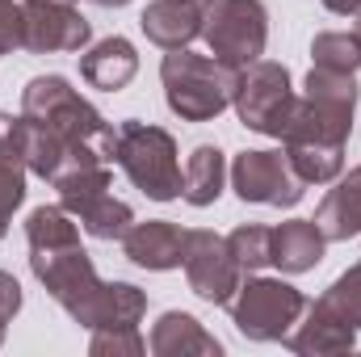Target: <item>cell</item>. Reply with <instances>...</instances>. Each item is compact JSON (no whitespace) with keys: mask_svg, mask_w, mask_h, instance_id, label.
Segmentation results:
<instances>
[{"mask_svg":"<svg viewBox=\"0 0 361 357\" xmlns=\"http://www.w3.org/2000/svg\"><path fill=\"white\" fill-rule=\"evenodd\" d=\"M21 131H25V118H13V114L0 109V156L4 160L21 164Z\"/></svg>","mask_w":361,"mask_h":357,"instance_id":"cell-31","label":"cell"},{"mask_svg":"<svg viewBox=\"0 0 361 357\" xmlns=\"http://www.w3.org/2000/svg\"><path fill=\"white\" fill-rule=\"evenodd\" d=\"M63 4H72V0H63Z\"/></svg>","mask_w":361,"mask_h":357,"instance_id":"cell-38","label":"cell"},{"mask_svg":"<svg viewBox=\"0 0 361 357\" xmlns=\"http://www.w3.org/2000/svg\"><path fill=\"white\" fill-rule=\"evenodd\" d=\"M227 185V156L214 143H197L180 169V198L189 206H214Z\"/></svg>","mask_w":361,"mask_h":357,"instance_id":"cell-19","label":"cell"},{"mask_svg":"<svg viewBox=\"0 0 361 357\" xmlns=\"http://www.w3.org/2000/svg\"><path fill=\"white\" fill-rule=\"evenodd\" d=\"M189 4H197V8H206V4H214V0H189Z\"/></svg>","mask_w":361,"mask_h":357,"instance_id":"cell-35","label":"cell"},{"mask_svg":"<svg viewBox=\"0 0 361 357\" xmlns=\"http://www.w3.org/2000/svg\"><path fill=\"white\" fill-rule=\"evenodd\" d=\"M160 80H164V101L180 122H210L231 105L240 72L219 63L214 55H193L189 47H180L164 55Z\"/></svg>","mask_w":361,"mask_h":357,"instance_id":"cell-2","label":"cell"},{"mask_svg":"<svg viewBox=\"0 0 361 357\" xmlns=\"http://www.w3.org/2000/svg\"><path fill=\"white\" fill-rule=\"evenodd\" d=\"M227 311H231V324L240 337L269 345V341L290 337V328L307 311V298H302V290H294L281 277H248V282H240Z\"/></svg>","mask_w":361,"mask_h":357,"instance_id":"cell-5","label":"cell"},{"mask_svg":"<svg viewBox=\"0 0 361 357\" xmlns=\"http://www.w3.org/2000/svg\"><path fill=\"white\" fill-rule=\"evenodd\" d=\"M324 8L336 17H361V0H324Z\"/></svg>","mask_w":361,"mask_h":357,"instance_id":"cell-33","label":"cell"},{"mask_svg":"<svg viewBox=\"0 0 361 357\" xmlns=\"http://www.w3.org/2000/svg\"><path fill=\"white\" fill-rule=\"evenodd\" d=\"M76 219H80V227L89 231L92 240H118V244H122V236H126L130 223H135V210H130L122 198L105 193V198H97L92 206H85Z\"/></svg>","mask_w":361,"mask_h":357,"instance_id":"cell-25","label":"cell"},{"mask_svg":"<svg viewBox=\"0 0 361 357\" xmlns=\"http://www.w3.org/2000/svg\"><path fill=\"white\" fill-rule=\"evenodd\" d=\"M21 114L42 122L51 135H59L68 143V152H72V169L68 173L89 169V164H114L118 131L63 76H34L21 89Z\"/></svg>","mask_w":361,"mask_h":357,"instance_id":"cell-1","label":"cell"},{"mask_svg":"<svg viewBox=\"0 0 361 357\" xmlns=\"http://www.w3.org/2000/svg\"><path fill=\"white\" fill-rule=\"evenodd\" d=\"M80 240V223L76 214H68L63 206H34L25 219V244L30 248H51V244H72Z\"/></svg>","mask_w":361,"mask_h":357,"instance_id":"cell-23","label":"cell"},{"mask_svg":"<svg viewBox=\"0 0 361 357\" xmlns=\"http://www.w3.org/2000/svg\"><path fill=\"white\" fill-rule=\"evenodd\" d=\"M25 51L34 55H76L92 42V25L76 4L63 0H25Z\"/></svg>","mask_w":361,"mask_h":357,"instance_id":"cell-10","label":"cell"},{"mask_svg":"<svg viewBox=\"0 0 361 357\" xmlns=\"http://www.w3.org/2000/svg\"><path fill=\"white\" fill-rule=\"evenodd\" d=\"M180 269H185L189 290L197 298L214 303V307H227L235 298L240 282H244V269L235 265L227 240L214 236V231H206V227L185 231V261H180Z\"/></svg>","mask_w":361,"mask_h":357,"instance_id":"cell-9","label":"cell"},{"mask_svg":"<svg viewBox=\"0 0 361 357\" xmlns=\"http://www.w3.org/2000/svg\"><path fill=\"white\" fill-rule=\"evenodd\" d=\"M202 38L210 55L227 68H248L265 55L269 42V13L261 0H214L202 17Z\"/></svg>","mask_w":361,"mask_h":357,"instance_id":"cell-6","label":"cell"},{"mask_svg":"<svg viewBox=\"0 0 361 357\" xmlns=\"http://www.w3.org/2000/svg\"><path fill=\"white\" fill-rule=\"evenodd\" d=\"M281 152L290 156L294 173L307 185H332L345 173V147H315V143H281Z\"/></svg>","mask_w":361,"mask_h":357,"instance_id":"cell-21","label":"cell"},{"mask_svg":"<svg viewBox=\"0 0 361 357\" xmlns=\"http://www.w3.org/2000/svg\"><path fill=\"white\" fill-rule=\"evenodd\" d=\"M21 311V286H17V277L13 273H4L0 269V320L4 324H13V315Z\"/></svg>","mask_w":361,"mask_h":357,"instance_id":"cell-32","label":"cell"},{"mask_svg":"<svg viewBox=\"0 0 361 357\" xmlns=\"http://www.w3.org/2000/svg\"><path fill=\"white\" fill-rule=\"evenodd\" d=\"M147 349L156 357H219L223 353V345L189 315V311H164L156 324H152V341H147Z\"/></svg>","mask_w":361,"mask_h":357,"instance_id":"cell-17","label":"cell"},{"mask_svg":"<svg viewBox=\"0 0 361 357\" xmlns=\"http://www.w3.org/2000/svg\"><path fill=\"white\" fill-rule=\"evenodd\" d=\"M143 315H147V294L139 286H130V282H105L89 332H97V328H139Z\"/></svg>","mask_w":361,"mask_h":357,"instance_id":"cell-20","label":"cell"},{"mask_svg":"<svg viewBox=\"0 0 361 357\" xmlns=\"http://www.w3.org/2000/svg\"><path fill=\"white\" fill-rule=\"evenodd\" d=\"M122 253H126L130 265L169 273V269H180V261H185V231L169 219L130 223V231L122 236Z\"/></svg>","mask_w":361,"mask_h":357,"instance_id":"cell-12","label":"cell"},{"mask_svg":"<svg viewBox=\"0 0 361 357\" xmlns=\"http://www.w3.org/2000/svg\"><path fill=\"white\" fill-rule=\"evenodd\" d=\"M109 164H89V169H76V173H68V177L55 181V189H59V206L68 210V214H80L85 206H92L97 198H105L109 193Z\"/></svg>","mask_w":361,"mask_h":357,"instance_id":"cell-22","label":"cell"},{"mask_svg":"<svg viewBox=\"0 0 361 357\" xmlns=\"http://www.w3.org/2000/svg\"><path fill=\"white\" fill-rule=\"evenodd\" d=\"M0 345H4V320H0Z\"/></svg>","mask_w":361,"mask_h":357,"instance_id":"cell-36","label":"cell"},{"mask_svg":"<svg viewBox=\"0 0 361 357\" xmlns=\"http://www.w3.org/2000/svg\"><path fill=\"white\" fill-rule=\"evenodd\" d=\"M202 17H206V8H197L189 0H152L139 17V30L160 51H180L193 38H202Z\"/></svg>","mask_w":361,"mask_h":357,"instance_id":"cell-15","label":"cell"},{"mask_svg":"<svg viewBox=\"0 0 361 357\" xmlns=\"http://www.w3.org/2000/svg\"><path fill=\"white\" fill-rule=\"evenodd\" d=\"M114 164L130 177L139 193H147L152 202H173L180 198V160H177V139L164 126L126 118L118 126V147H114Z\"/></svg>","mask_w":361,"mask_h":357,"instance_id":"cell-3","label":"cell"},{"mask_svg":"<svg viewBox=\"0 0 361 357\" xmlns=\"http://www.w3.org/2000/svg\"><path fill=\"white\" fill-rule=\"evenodd\" d=\"M139 72V55H135V42L126 38H101L80 51V80L89 89H101V92H122Z\"/></svg>","mask_w":361,"mask_h":357,"instance_id":"cell-14","label":"cell"},{"mask_svg":"<svg viewBox=\"0 0 361 357\" xmlns=\"http://www.w3.org/2000/svg\"><path fill=\"white\" fill-rule=\"evenodd\" d=\"M147 349L139 328H97L89 337V353L92 357H139Z\"/></svg>","mask_w":361,"mask_h":357,"instance_id":"cell-29","label":"cell"},{"mask_svg":"<svg viewBox=\"0 0 361 357\" xmlns=\"http://www.w3.org/2000/svg\"><path fill=\"white\" fill-rule=\"evenodd\" d=\"M227 181L235 189L240 202H252V206H277V210H290L302 202L307 193V181L294 173L290 156L286 152H273V147H252V152H240L227 169Z\"/></svg>","mask_w":361,"mask_h":357,"instance_id":"cell-8","label":"cell"},{"mask_svg":"<svg viewBox=\"0 0 361 357\" xmlns=\"http://www.w3.org/2000/svg\"><path fill=\"white\" fill-rule=\"evenodd\" d=\"M21 202H25V164L0 156V240L8 236V223Z\"/></svg>","mask_w":361,"mask_h":357,"instance_id":"cell-28","label":"cell"},{"mask_svg":"<svg viewBox=\"0 0 361 357\" xmlns=\"http://www.w3.org/2000/svg\"><path fill=\"white\" fill-rule=\"evenodd\" d=\"M357 38H361V21H357Z\"/></svg>","mask_w":361,"mask_h":357,"instance_id":"cell-37","label":"cell"},{"mask_svg":"<svg viewBox=\"0 0 361 357\" xmlns=\"http://www.w3.org/2000/svg\"><path fill=\"white\" fill-rule=\"evenodd\" d=\"M315 307H324L328 315H336L341 324H349V328L361 332V261L345 269V273L315 298Z\"/></svg>","mask_w":361,"mask_h":357,"instance_id":"cell-26","label":"cell"},{"mask_svg":"<svg viewBox=\"0 0 361 357\" xmlns=\"http://www.w3.org/2000/svg\"><path fill=\"white\" fill-rule=\"evenodd\" d=\"M294 101L298 92L290 85V72L273 59H257L248 68H240V80H235V114L248 131L257 135H269V139H281L290 114H294Z\"/></svg>","mask_w":361,"mask_h":357,"instance_id":"cell-7","label":"cell"},{"mask_svg":"<svg viewBox=\"0 0 361 357\" xmlns=\"http://www.w3.org/2000/svg\"><path fill=\"white\" fill-rule=\"evenodd\" d=\"M25 47V8L17 0H0V55Z\"/></svg>","mask_w":361,"mask_h":357,"instance_id":"cell-30","label":"cell"},{"mask_svg":"<svg viewBox=\"0 0 361 357\" xmlns=\"http://www.w3.org/2000/svg\"><path fill=\"white\" fill-rule=\"evenodd\" d=\"M353 114L341 105H324L315 97H298L294 114L281 131V143H315V147H345L353 135Z\"/></svg>","mask_w":361,"mask_h":357,"instance_id":"cell-11","label":"cell"},{"mask_svg":"<svg viewBox=\"0 0 361 357\" xmlns=\"http://www.w3.org/2000/svg\"><path fill=\"white\" fill-rule=\"evenodd\" d=\"M92 4H101V8H122V4H130V0H92Z\"/></svg>","mask_w":361,"mask_h":357,"instance_id":"cell-34","label":"cell"},{"mask_svg":"<svg viewBox=\"0 0 361 357\" xmlns=\"http://www.w3.org/2000/svg\"><path fill=\"white\" fill-rule=\"evenodd\" d=\"M227 248L235 257V265L244 273H257V269L273 265V231L261 227V223H244L227 236Z\"/></svg>","mask_w":361,"mask_h":357,"instance_id":"cell-27","label":"cell"},{"mask_svg":"<svg viewBox=\"0 0 361 357\" xmlns=\"http://www.w3.org/2000/svg\"><path fill=\"white\" fill-rule=\"evenodd\" d=\"M328 240L315 227V219H286L281 227H273V265L281 273H307L324 261Z\"/></svg>","mask_w":361,"mask_h":357,"instance_id":"cell-18","label":"cell"},{"mask_svg":"<svg viewBox=\"0 0 361 357\" xmlns=\"http://www.w3.org/2000/svg\"><path fill=\"white\" fill-rule=\"evenodd\" d=\"M290 353L298 357H332V353H349L353 345H357V328H349V324H341L336 315H328L324 307H315V303H307V311H302V320L290 328V337L281 341Z\"/></svg>","mask_w":361,"mask_h":357,"instance_id":"cell-13","label":"cell"},{"mask_svg":"<svg viewBox=\"0 0 361 357\" xmlns=\"http://www.w3.org/2000/svg\"><path fill=\"white\" fill-rule=\"evenodd\" d=\"M315 227L324 231L328 244H341V240L361 236V164L349 177L332 181L328 198H324L319 210H315Z\"/></svg>","mask_w":361,"mask_h":357,"instance_id":"cell-16","label":"cell"},{"mask_svg":"<svg viewBox=\"0 0 361 357\" xmlns=\"http://www.w3.org/2000/svg\"><path fill=\"white\" fill-rule=\"evenodd\" d=\"M311 68H328V72H349V76H357L361 68V38L357 30L349 34V30H324V34H315V42H311Z\"/></svg>","mask_w":361,"mask_h":357,"instance_id":"cell-24","label":"cell"},{"mask_svg":"<svg viewBox=\"0 0 361 357\" xmlns=\"http://www.w3.org/2000/svg\"><path fill=\"white\" fill-rule=\"evenodd\" d=\"M30 269H34V277L42 282V290H47L80 328H89L105 282H101V273L92 265V257L80 248V240H72V244H51V248H30Z\"/></svg>","mask_w":361,"mask_h":357,"instance_id":"cell-4","label":"cell"}]
</instances>
